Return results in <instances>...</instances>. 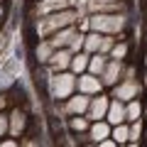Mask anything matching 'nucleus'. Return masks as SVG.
Returning <instances> with one entry per match:
<instances>
[{
	"mask_svg": "<svg viewBox=\"0 0 147 147\" xmlns=\"http://www.w3.org/2000/svg\"><path fill=\"white\" fill-rule=\"evenodd\" d=\"M100 39H103V34H98V32H88V34H84V52L88 54V57L98 54Z\"/></svg>",
	"mask_w": 147,
	"mask_h": 147,
	"instance_id": "obj_20",
	"label": "nucleus"
},
{
	"mask_svg": "<svg viewBox=\"0 0 147 147\" xmlns=\"http://www.w3.org/2000/svg\"><path fill=\"white\" fill-rule=\"evenodd\" d=\"M79 52H84V34H76L71 39V44H69V54H79Z\"/></svg>",
	"mask_w": 147,
	"mask_h": 147,
	"instance_id": "obj_26",
	"label": "nucleus"
},
{
	"mask_svg": "<svg viewBox=\"0 0 147 147\" xmlns=\"http://www.w3.org/2000/svg\"><path fill=\"white\" fill-rule=\"evenodd\" d=\"M108 105H110V96H105V93H98V96H93V98H91V103H88V113H86V118H88L91 123L105 120Z\"/></svg>",
	"mask_w": 147,
	"mask_h": 147,
	"instance_id": "obj_10",
	"label": "nucleus"
},
{
	"mask_svg": "<svg viewBox=\"0 0 147 147\" xmlns=\"http://www.w3.org/2000/svg\"><path fill=\"white\" fill-rule=\"evenodd\" d=\"M145 37H147V30H145Z\"/></svg>",
	"mask_w": 147,
	"mask_h": 147,
	"instance_id": "obj_38",
	"label": "nucleus"
},
{
	"mask_svg": "<svg viewBox=\"0 0 147 147\" xmlns=\"http://www.w3.org/2000/svg\"><path fill=\"white\" fill-rule=\"evenodd\" d=\"M81 147H96V145H93V142H88V145H81Z\"/></svg>",
	"mask_w": 147,
	"mask_h": 147,
	"instance_id": "obj_35",
	"label": "nucleus"
},
{
	"mask_svg": "<svg viewBox=\"0 0 147 147\" xmlns=\"http://www.w3.org/2000/svg\"><path fill=\"white\" fill-rule=\"evenodd\" d=\"M88 30L103 37H120L130 27V15H88Z\"/></svg>",
	"mask_w": 147,
	"mask_h": 147,
	"instance_id": "obj_2",
	"label": "nucleus"
},
{
	"mask_svg": "<svg viewBox=\"0 0 147 147\" xmlns=\"http://www.w3.org/2000/svg\"><path fill=\"white\" fill-rule=\"evenodd\" d=\"M20 147H42V137H39V130H37L34 120H30V127H27L25 137H20Z\"/></svg>",
	"mask_w": 147,
	"mask_h": 147,
	"instance_id": "obj_17",
	"label": "nucleus"
},
{
	"mask_svg": "<svg viewBox=\"0 0 147 147\" xmlns=\"http://www.w3.org/2000/svg\"><path fill=\"white\" fill-rule=\"evenodd\" d=\"M110 130L113 127L108 125L105 120H98V123H91V127H88V135H91V142L93 145H98V142H103V140H108L110 137Z\"/></svg>",
	"mask_w": 147,
	"mask_h": 147,
	"instance_id": "obj_15",
	"label": "nucleus"
},
{
	"mask_svg": "<svg viewBox=\"0 0 147 147\" xmlns=\"http://www.w3.org/2000/svg\"><path fill=\"white\" fill-rule=\"evenodd\" d=\"M118 147H123V145H118Z\"/></svg>",
	"mask_w": 147,
	"mask_h": 147,
	"instance_id": "obj_42",
	"label": "nucleus"
},
{
	"mask_svg": "<svg viewBox=\"0 0 147 147\" xmlns=\"http://www.w3.org/2000/svg\"><path fill=\"white\" fill-rule=\"evenodd\" d=\"M88 54L86 52H79V54H74L71 57V66H69V71L74 74V76H81V74L88 71Z\"/></svg>",
	"mask_w": 147,
	"mask_h": 147,
	"instance_id": "obj_18",
	"label": "nucleus"
},
{
	"mask_svg": "<svg viewBox=\"0 0 147 147\" xmlns=\"http://www.w3.org/2000/svg\"><path fill=\"white\" fill-rule=\"evenodd\" d=\"M74 93H76V76H74L71 71L54 74L52 84H49V96H52V100L64 103V100H69Z\"/></svg>",
	"mask_w": 147,
	"mask_h": 147,
	"instance_id": "obj_3",
	"label": "nucleus"
},
{
	"mask_svg": "<svg viewBox=\"0 0 147 147\" xmlns=\"http://www.w3.org/2000/svg\"><path fill=\"white\" fill-rule=\"evenodd\" d=\"M145 17H147V10H145Z\"/></svg>",
	"mask_w": 147,
	"mask_h": 147,
	"instance_id": "obj_39",
	"label": "nucleus"
},
{
	"mask_svg": "<svg viewBox=\"0 0 147 147\" xmlns=\"http://www.w3.org/2000/svg\"><path fill=\"white\" fill-rule=\"evenodd\" d=\"M142 130H145V125H142V120H137V123H130V132H127V142H137V145H140Z\"/></svg>",
	"mask_w": 147,
	"mask_h": 147,
	"instance_id": "obj_24",
	"label": "nucleus"
},
{
	"mask_svg": "<svg viewBox=\"0 0 147 147\" xmlns=\"http://www.w3.org/2000/svg\"><path fill=\"white\" fill-rule=\"evenodd\" d=\"M127 57H130V39H120V42H115V47H113V52H110L108 59L127 64Z\"/></svg>",
	"mask_w": 147,
	"mask_h": 147,
	"instance_id": "obj_21",
	"label": "nucleus"
},
{
	"mask_svg": "<svg viewBox=\"0 0 147 147\" xmlns=\"http://www.w3.org/2000/svg\"><path fill=\"white\" fill-rule=\"evenodd\" d=\"M0 64H3V59H0Z\"/></svg>",
	"mask_w": 147,
	"mask_h": 147,
	"instance_id": "obj_40",
	"label": "nucleus"
},
{
	"mask_svg": "<svg viewBox=\"0 0 147 147\" xmlns=\"http://www.w3.org/2000/svg\"><path fill=\"white\" fill-rule=\"evenodd\" d=\"M32 3H39V0H32Z\"/></svg>",
	"mask_w": 147,
	"mask_h": 147,
	"instance_id": "obj_37",
	"label": "nucleus"
},
{
	"mask_svg": "<svg viewBox=\"0 0 147 147\" xmlns=\"http://www.w3.org/2000/svg\"><path fill=\"white\" fill-rule=\"evenodd\" d=\"M125 147H140V145H137V142H127Z\"/></svg>",
	"mask_w": 147,
	"mask_h": 147,
	"instance_id": "obj_34",
	"label": "nucleus"
},
{
	"mask_svg": "<svg viewBox=\"0 0 147 147\" xmlns=\"http://www.w3.org/2000/svg\"><path fill=\"white\" fill-rule=\"evenodd\" d=\"M7 120H10V132H7V137L20 140V137H25L32 118H30V113H27L25 108H7Z\"/></svg>",
	"mask_w": 147,
	"mask_h": 147,
	"instance_id": "obj_4",
	"label": "nucleus"
},
{
	"mask_svg": "<svg viewBox=\"0 0 147 147\" xmlns=\"http://www.w3.org/2000/svg\"><path fill=\"white\" fill-rule=\"evenodd\" d=\"M7 108H10V105H7V93H5V91H0V113H5Z\"/></svg>",
	"mask_w": 147,
	"mask_h": 147,
	"instance_id": "obj_31",
	"label": "nucleus"
},
{
	"mask_svg": "<svg viewBox=\"0 0 147 147\" xmlns=\"http://www.w3.org/2000/svg\"><path fill=\"white\" fill-rule=\"evenodd\" d=\"M135 79H137L135 64H125V66H123V81H135Z\"/></svg>",
	"mask_w": 147,
	"mask_h": 147,
	"instance_id": "obj_28",
	"label": "nucleus"
},
{
	"mask_svg": "<svg viewBox=\"0 0 147 147\" xmlns=\"http://www.w3.org/2000/svg\"><path fill=\"white\" fill-rule=\"evenodd\" d=\"M88 15H130V3H96L88 0L86 3Z\"/></svg>",
	"mask_w": 147,
	"mask_h": 147,
	"instance_id": "obj_6",
	"label": "nucleus"
},
{
	"mask_svg": "<svg viewBox=\"0 0 147 147\" xmlns=\"http://www.w3.org/2000/svg\"><path fill=\"white\" fill-rule=\"evenodd\" d=\"M105 66H108V57H103V54H93V57L88 59V71H86V74L100 79V74L105 71Z\"/></svg>",
	"mask_w": 147,
	"mask_h": 147,
	"instance_id": "obj_22",
	"label": "nucleus"
},
{
	"mask_svg": "<svg viewBox=\"0 0 147 147\" xmlns=\"http://www.w3.org/2000/svg\"><path fill=\"white\" fill-rule=\"evenodd\" d=\"M79 34V30H76V25L74 27H66V30H59V32H54L52 37H49V44L54 47V52L57 49H69V44H71V39Z\"/></svg>",
	"mask_w": 147,
	"mask_h": 147,
	"instance_id": "obj_12",
	"label": "nucleus"
},
{
	"mask_svg": "<svg viewBox=\"0 0 147 147\" xmlns=\"http://www.w3.org/2000/svg\"><path fill=\"white\" fill-rule=\"evenodd\" d=\"M76 3L79 0H39L34 5H37V15L47 17V15H54V12H61V10H74Z\"/></svg>",
	"mask_w": 147,
	"mask_h": 147,
	"instance_id": "obj_8",
	"label": "nucleus"
},
{
	"mask_svg": "<svg viewBox=\"0 0 147 147\" xmlns=\"http://www.w3.org/2000/svg\"><path fill=\"white\" fill-rule=\"evenodd\" d=\"M105 123H108L110 127L123 125V123H125V103H120V100H115V98H110L108 113H105Z\"/></svg>",
	"mask_w": 147,
	"mask_h": 147,
	"instance_id": "obj_14",
	"label": "nucleus"
},
{
	"mask_svg": "<svg viewBox=\"0 0 147 147\" xmlns=\"http://www.w3.org/2000/svg\"><path fill=\"white\" fill-rule=\"evenodd\" d=\"M123 66H125L123 61L108 59V66H105V71L100 74V84H103V88H115V86L123 81Z\"/></svg>",
	"mask_w": 147,
	"mask_h": 147,
	"instance_id": "obj_9",
	"label": "nucleus"
},
{
	"mask_svg": "<svg viewBox=\"0 0 147 147\" xmlns=\"http://www.w3.org/2000/svg\"><path fill=\"white\" fill-rule=\"evenodd\" d=\"M10 37H12V32H7V30H3L0 32V57L7 52V47H10Z\"/></svg>",
	"mask_w": 147,
	"mask_h": 147,
	"instance_id": "obj_29",
	"label": "nucleus"
},
{
	"mask_svg": "<svg viewBox=\"0 0 147 147\" xmlns=\"http://www.w3.org/2000/svg\"><path fill=\"white\" fill-rule=\"evenodd\" d=\"M52 54H54V47L49 44V39H39V42L32 47V61L39 64V66H47L49 59H52Z\"/></svg>",
	"mask_w": 147,
	"mask_h": 147,
	"instance_id": "obj_13",
	"label": "nucleus"
},
{
	"mask_svg": "<svg viewBox=\"0 0 147 147\" xmlns=\"http://www.w3.org/2000/svg\"><path fill=\"white\" fill-rule=\"evenodd\" d=\"M145 137H147V132H145Z\"/></svg>",
	"mask_w": 147,
	"mask_h": 147,
	"instance_id": "obj_41",
	"label": "nucleus"
},
{
	"mask_svg": "<svg viewBox=\"0 0 147 147\" xmlns=\"http://www.w3.org/2000/svg\"><path fill=\"white\" fill-rule=\"evenodd\" d=\"M81 20L79 10H61V12H54V15H47V17H39L34 22V32L39 39H49L54 32L59 30H66V27H74L76 22Z\"/></svg>",
	"mask_w": 147,
	"mask_h": 147,
	"instance_id": "obj_1",
	"label": "nucleus"
},
{
	"mask_svg": "<svg viewBox=\"0 0 147 147\" xmlns=\"http://www.w3.org/2000/svg\"><path fill=\"white\" fill-rule=\"evenodd\" d=\"M142 113H145V105H142L140 98L130 100V103H125V123L130 125V123H137L142 120Z\"/></svg>",
	"mask_w": 147,
	"mask_h": 147,
	"instance_id": "obj_16",
	"label": "nucleus"
},
{
	"mask_svg": "<svg viewBox=\"0 0 147 147\" xmlns=\"http://www.w3.org/2000/svg\"><path fill=\"white\" fill-rule=\"evenodd\" d=\"M142 93V81L135 79V81H120L115 88H110V98L120 100V103H130V100L140 98Z\"/></svg>",
	"mask_w": 147,
	"mask_h": 147,
	"instance_id": "obj_5",
	"label": "nucleus"
},
{
	"mask_svg": "<svg viewBox=\"0 0 147 147\" xmlns=\"http://www.w3.org/2000/svg\"><path fill=\"white\" fill-rule=\"evenodd\" d=\"M76 93L93 98V96L103 93V84H100L98 76H91V74H81V76H76Z\"/></svg>",
	"mask_w": 147,
	"mask_h": 147,
	"instance_id": "obj_7",
	"label": "nucleus"
},
{
	"mask_svg": "<svg viewBox=\"0 0 147 147\" xmlns=\"http://www.w3.org/2000/svg\"><path fill=\"white\" fill-rule=\"evenodd\" d=\"M115 42H118V37H103V39H100V49H98V54L110 57V52H113V47H115Z\"/></svg>",
	"mask_w": 147,
	"mask_h": 147,
	"instance_id": "obj_25",
	"label": "nucleus"
},
{
	"mask_svg": "<svg viewBox=\"0 0 147 147\" xmlns=\"http://www.w3.org/2000/svg\"><path fill=\"white\" fill-rule=\"evenodd\" d=\"M91 127V120L86 115H74V118H66V130H71L74 135H81V132H88Z\"/></svg>",
	"mask_w": 147,
	"mask_h": 147,
	"instance_id": "obj_19",
	"label": "nucleus"
},
{
	"mask_svg": "<svg viewBox=\"0 0 147 147\" xmlns=\"http://www.w3.org/2000/svg\"><path fill=\"white\" fill-rule=\"evenodd\" d=\"M96 147H118V145H115V142H113V140H110V137H108V140L98 142V145H96Z\"/></svg>",
	"mask_w": 147,
	"mask_h": 147,
	"instance_id": "obj_32",
	"label": "nucleus"
},
{
	"mask_svg": "<svg viewBox=\"0 0 147 147\" xmlns=\"http://www.w3.org/2000/svg\"><path fill=\"white\" fill-rule=\"evenodd\" d=\"M0 147H20V140H12V137H5V140H0Z\"/></svg>",
	"mask_w": 147,
	"mask_h": 147,
	"instance_id": "obj_30",
	"label": "nucleus"
},
{
	"mask_svg": "<svg viewBox=\"0 0 147 147\" xmlns=\"http://www.w3.org/2000/svg\"><path fill=\"white\" fill-rule=\"evenodd\" d=\"M96 3H125V0H96Z\"/></svg>",
	"mask_w": 147,
	"mask_h": 147,
	"instance_id": "obj_33",
	"label": "nucleus"
},
{
	"mask_svg": "<svg viewBox=\"0 0 147 147\" xmlns=\"http://www.w3.org/2000/svg\"><path fill=\"white\" fill-rule=\"evenodd\" d=\"M7 132H10V120H7V110L0 113V140H5Z\"/></svg>",
	"mask_w": 147,
	"mask_h": 147,
	"instance_id": "obj_27",
	"label": "nucleus"
},
{
	"mask_svg": "<svg viewBox=\"0 0 147 147\" xmlns=\"http://www.w3.org/2000/svg\"><path fill=\"white\" fill-rule=\"evenodd\" d=\"M0 5H5V0H0Z\"/></svg>",
	"mask_w": 147,
	"mask_h": 147,
	"instance_id": "obj_36",
	"label": "nucleus"
},
{
	"mask_svg": "<svg viewBox=\"0 0 147 147\" xmlns=\"http://www.w3.org/2000/svg\"><path fill=\"white\" fill-rule=\"evenodd\" d=\"M127 132H130V125L127 123H123V125H115L113 130H110V140L115 142V145H127Z\"/></svg>",
	"mask_w": 147,
	"mask_h": 147,
	"instance_id": "obj_23",
	"label": "nucleus"
},
{
	"mask_svg": "<svg viewBox=\"0 0 147 147\" xmlns=\"http://www.w3.org/2000/svg\"><path fill=\"white\" fill-rule=\"evenodd\" d=\"M69 66H71V54H69V49H57L52 54V59H49V64H47V69L52 74L69 71Z\"/></svg>",
	"mask_w": 147,
	"mask_h": 147,
	"instance_id": "obj_11",
	"label": "nucleus"
}]
</instances>
